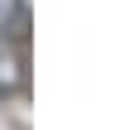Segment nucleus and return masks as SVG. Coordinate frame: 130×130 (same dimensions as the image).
I'll use <instances>...</instances> for the list:
<instances>
[{"instance_id":"nucleus-1","label":"nucleus","mask_w":130,"mask_h":130,"mask_svg":"<svg viewBox=\"0 0 130 130\" xmlns=\"http://www.w3.org/2000/svg\"><path fill=\"white\" fill-rule=\"evenodd\" d=\"M19 87H24V53L0 39V96H10Z\"/></svg>"},{"instance_id":"nucleus-2","label":"nucleus","mask_w":130,"mask_h":130,"mask_svg":"<svg viewBox=\"0 0 130 130\" xmlns=\"http://www.w3.org/2000/svg\"><path fill=\"white\" fill-rule=\"evenodd\" d=\"M24 24V0H0V39Z\"/></svg>"}]
</instances>
